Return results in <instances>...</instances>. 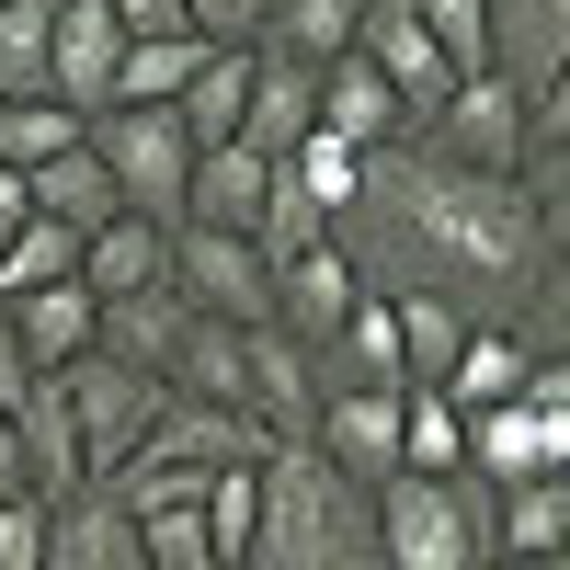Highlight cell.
Masks as SVG:
<instances>
[{"label": "cell", "mask_w": 570, "mask_h": 570, "mask_svg": "<svg viewBox=\"0 0 570 570\" xmlns=\"http://www.w3.org/2000/svg\"><path fill=\"white\" fill-rule=\"evenodd\" d=\"M331 240L354 252L365 285H445L456 308L513 320L525 285L548 274V217L525 206L513 171H468L434 137H389L365 149L354 206L331 217Z\"/></svg>", "instance_id": "obj_1"}, {"label": "cell", "mask_w": 570, "mask_h": 570, "mask_svg": "<svg viewBox=\"0 0 570 570\" xmlns=\"http://www.w3.org/2000/svg\"><path fill=\"white\" fill-rule=\"evenodd\" d=\"M240 570H376V491L320 445H263V525Z\"/></svg>", "instance_id": "obj_2"}, {"label": "cell", "mask_w": 570, "mask_h": 570, "mask_svg": "<svg viewBox=\"0 0 570 570\" xmlns=\"http://www.w3.org/2000/svg\"><path fill=\"white\" fill-rule=\"evenodd\" d=\"M376 559L389 570H491V480L480 468H389L376 480Z\"/></svg>", "instance_id": "obj_3"}, {"label": "cell", "mask_w": 570, "mask_h": 570, "mask_svg": "<svg viewBox=\"0 0 570 570\" xmlns=\"http://www.w3.org/2000/svg\"><path fill=\"white\" fill-rule=\"evenodd\" d=\"M69 376V422H80V468L91 480H115V468L149 445V422H160V400H171V376H149V365H126V354H104L91 343L80 365H58Z\"/></svg>", "instance_id": "obj_4"}, {"label": "cell", "mask_w": 570, "mask_h": 570, "mask_svg": "<svg viewBox=\"0 0 570 570\" xmlns=\"http://www.w3.org/2000/svg\"><path fill=\"white\" fill-rule=\"evenodd\" d=\"M91 149H104L115 195L137 217H183V183H195V137H183L171 104H104L91 115Z\"/></svg>", "instance_id": "obj_5"}, {"label": "cell", "mask_w": 570, "mask_h": 570, "mask_svg": "<svg viewBox=\"0 0 570 570\" xmlns=\"http://www.w3.org/2000/svg\"><path fill=\"white\" fill-rule=\"evenodd\" d=\"M171 285H183V308H206V320H274V252L252 240V228H195V217H171Z\"/></svg>", "instance_id": "obj_6"}, {"label": "cell", "mask_w": 570, "mask_h": 570, "mask_svg": "<svg viewBox=\"0 0 570 570\" xmlns=\"http://www.w3.org/2000/svg\"><path fill=\"white\" fill-rule=\"evenodd\" d=\"M411 137H434L445 160H468V171H513L525 160V80H502V69H468L434 115H422Z\"/></svg>", "instance_id": "obj_7"}, {"label": "cell", "mask_w": 570, "mask_h": 570, "mask_svg": "<svg viewBox=\"0 0 570 570\" xmlns=\"http://www.w3.org/2000/svg\"><path fill=\"white\" fill-rule=\"evenodd\" d=\"M35 570H149V537H137V513L104 480H80L69 502H46V559Z\"/></svg>", "instance_id": "obj_8"}, {"label": "cell", "mask_w": 570, "mask_h": 570, "mask_svg": "<svg viewBox=\"0 0 570 570\" xmlns=\"http://www.w3.org/2000/svg\"><path fill=\"white\" fill-rule=\"evenodd\" d=\"M354 46H365L376 69H389V91L411 104V126H422V115H434L445 91H456V58L434 46V23H422L411 0H365V23H354Z\"/></svg>", "instance_id": "obj_9"}, {"label": "cell", "mask_w": 570, "mask_h": 570, "mask_svg": "<svg viewBox=\"0 0 570 570\" xmlns=\"http://www.w3.org/2000/svg\"><path fill=\"white\" fill-rule=\"evenodd\" d=\"M240 343H252V422L274 445H308V422H320V354L285 320H252Z\"/></svg>", "instance_id": "obj_10"}, {"label": "cell", "mask_w": 570, "mask_h": 570, "mask_svg": "<svg viewBox=\"0 0 570 570\" xmlns=\"http://www.w3.org/2000/svg\"><path fill=\"white\" fill-rule=\"evenodd\" d=\"M115 69H126V23H115V0H58V46H46V91L80 115H104L115 104Z\"/></svg>", "instance_id": "obj_11"}, {"label": "cell", "mask_w": 570, "mask_h": 570, "mask_svg": "<svg viewBox=\"0 0 570 570\" xmlns=\"http://www.w3.org/2000/svg\"><path fill=\"white\" fill-rule=\"evenodd\" d=\"M308 445L343 468V480H389L400 468V389H320V422H308Z\"/></svg>", "instance_id": "obj_12"}, {"label": "cell", "mask_w": 570, "mask_h": 570, "mask_svg": "<svg viewBox=\"0 0 570 570\" xmlns=\"http://www.w3.org/2000/svg\"><path fill=\"white\" fill-rule=\"evenodd\" d=\"M354 297H365V274H354V252H343V240H308V252H285V263H274V320L297 331L308 354L343 331V308H354Z\"/></svg>", "instance_id": "obj_13"}, {"label": "cell", "mask_w": 570, "mask_h": 570, "mask_svg": "<svg viewBox=\"0 0 570 570\" xmlns=\"http://www.w3.org/2000/svg\"><path fill=\"white\" fill-rule=\"evenodd\" d=\"M320 126L343 137V149H389V137H411V104L389 91V69H376L365 46H343V58L320 69Z\"/></svg>", "instance_id": "obj_14"}, {"label": "cell", "mask_w": 570, "mask_h": 570, "mask_svg": "<svg viewBox=\"0 0 570 570\" xmlns=\"http://www.w3.org/2000/svg\"><path fill=\"white\" fill-rule=\"evenodd\" d=\"M320 389H411V365H400V308H389V285H365V297L343 308V331L320 343Z\"/></svg>", "instance_id": "obj_15"}, {"label": "cell", "mask_w": 570, "mask_h": 570, "mask_svg": "<svg viewBox=\"0 0 570 570\" xmlns=\"http://www.w3.org/2000/svg\"><path fill=\"white\" fill-rule=\"evenodd\" d=\"M468 468H480V480L570 468V422H548V411H525V400H491V411H468Z\"/></svg>", "instance_id": "obj_16"}, {"label": "cell", "mask_w": 570, "mask_h": 570, "mask_svg": "<svg viewBox=\"0 0 570 570\" xmlns=\"http://www.w3.org/2000/svg\"><path fill=\"white\" fill-rule=\"evenodd\" d=\"M80 285H91V297H137V285H171V217L115 206V217L80 240Z\"/></svg>", "instance_id": "obj_17"}, {"label": "cell", "mask_w": 570, "mask_h": 570, "mask_svg": "<svg viewBox=\"0 0 570 570\" xmlns=\"http://www.w3.org/2000/svg\"><path fill=\"white\" fill-rule=\"evenodd\" d=\"M0 308H12V331H23V354H35V365H80L91 343H104V297H91L80 274L23 285V297H0Z\"/></svg>", "instance_id": "obj_18"}, {"label": "cell", "mask_w": 570, "mask_h": 570, "mask_svg": "<svg viewBox=\"0 0 570 570\" xmlns=\"http://www.w3.org/2000/svg\"><path fill=\"white\" fill-rule=\"evenodd\" d=\"M263 195H274V160L240 149V137H217V149H195L183 217H195V228H263Z\"/></svg>", "instance_id": "obj_19"}, {"label": "cell", "mask_w": 570, "mask_h": 570, "mask_svg": "<svg viewBox=\"0 0 570 570\" xmlns=\"http://www.w3.org/2000/svg\"><path fill=\"white\" fill-rule=\"evenodd\" d=\"M12 422H23V468H35V491H46V502H69V491L91 480V468H80V422H69V376L46 365L35 389L12 400Z\"/></svg>", "instance_id": "obj_20"}, {"label": "cell", "mask_w": 570, "mask_h": 570, "mask_svg": "<svg viewBox=\"0 0 570 570\" xmlns=\"http://www.w3.org/2000/svg\"><path fill=\"white\" fill-rule=\"evenodd\" d=\"M570 548V480L537 468V480H491V559H548Z\"/></svg>", "instance_id": "obj_21"}, {"label": "cell", "mask_w": 570, "mask_h": 570, "mask_svg": "<svg viewBox=\"0 0 570 570\" xmlns=\"http://www.w3.org/2000/svg\"><path fill=\"white\" fill-rule=\"evenodd\" d=\"M308 126H320V69H297V58H274V46H263V69H252V115H240V149L285 160Z\"/></svg>", "instance_id": "obj_22"}, {"label": "cell", "mask_w": 570, "mask_h": 570, "mask_svg": "<svg viewBox=\"0 0 570 570\" xmlns=\"http://www.w3.org/2000/svg\"><path fill=\"white\" fill-rule=\"evenodd\" d=\"M389 308H400V365H411V389H445V365H456L468 331H480V308H456L445 285H389Z\"/></svg>", "instance_id": "obj_23"}, {"label": "cell", "mask_w": 570, "mask_h": 570, "mask_svg": "<svg viewBox=\"0 0 570 570\" xmlns=\"http://www.w3.org/2000/svg\"><path fill=\"white\" fill-rule=\"evenodd\" d=\"M183 331H195V308H183V285H137V297H104V354L149 365V376H171Z\"/></svg>", "instance_id": "obj_24"}, {"label": "cell", "mask_w": 570, "mask_h": 570, "mask_svg": "<svg viewBox=\"0 0 570 570\" xmlns=\"http://www.w3.org/2000/svg\"><path fill=\"white\" fill-rule=\"evenodd\" d=\"M252 69H263V46H206V69L183 80V137L195 149H217V137H240V115H252Z\"/></svg>", "instance_id": "obj_25"}, {"label": "cell", "mask_w": 570, "mask_h": 570, "mask_svg": "<svg viewBox=\"0 0 570 570\" xmlns=\"http://www.w3.org/2000/svg\"><path fill=\"white\" fill-rule=\"evenodd\" d=\"M570 58V0H491V69L502 80H548Z\"/></svg>", "instance_id": "obj_26"}, {"label": "cell", "mask_w": 570, "mask_h": 570, "mask_svg": "<svg viewBox=\"0 0 570 570\" xmlns=\"http://www.w3.org/2000/svg\"><path fill=\"white\" fill-rule=\"evenodd\" d=\"M525 365H537L525 331H513V320H480V331L456 343V365H445V400H456V411H491V400L525 389Z\"/></svg>", "instance_id": "obj_27"}, {"label": "cell", "mask_w": 570, "mask_h": 570, "mask_svg": "<svg viewBox=\"0 0 570 570\" xmlns=\"http://www.w3.org/2000/svg\"><path fill=\"white\" fill-rule=\"evenodd\" d=\"M23 183H35V217H69L80 240H91V228H104V217L126 206V195H115V171H104V149H91V137H80V149H58V160H35Z\"/></svg>", "instance_id": "obj_28"}, {"label": "cell", "mask_w": 570, "mask_h": 570, "mask_svg": "<svg viewBox=\"0 0 570 570\" xmlns=\"http://www.w3.org/2000/svg\"><path fill=\"white\" fill-rule=\"evenodd\" d=\"M354 23H365V0H274L263 46H274V58H297V69H331V58L354 46Z\"/></svg>", "instance_id": "obj_29"}, {"label": "cell", "mask_w": 570, "mask_h": 570, "mask_svg": "<svg viewBox=\"0 0 570 570\" xmlns=\"http://www.w3.org/2000/svg\"><path fill=\"white\" fill-rule=\"evenodd\" d=\"M206 69V35H126V69H115V104H183V80Z\"/></svg>", "instance_id": "obj_30"}, {"label": "cell", "mask_w": 570, "mask_h": 570, "mask_svg": "<svg viewBox=\"0 0 570 570\" xmlns=\"http://www.w3.org/2000/svg\"><path fill=\"white\" fill-rule=\"evenodd\" d=\"M80 137H91V115H80V104H58V91H12V104H0V160H12V171L80 149Z\"/></svg>", "instance_id": "obj_31"}, {"label": "cell", "mask_w": 570, "mask_h": 570, "mask_svg": "<svg viewBox=\"0 0 570 570\" xmlns=\"http://www.w3.org/2000/svg\"><path fill=\"white\" fill-rule=\"evenodd\" d=\"M400 468H468V411L445 389H400Z\"/></svg>", "instance_id": "obj_32"}, {"label": "cell", "mask_w": 570, "mask_h": 570, "mask_svg": "<svg viewBox=\"0 0 570 570\" xmlns=\"http://www.w3.org/2000/svg\"><path fill=\"white\" fill-rule=\"evenodd\" d=\"M252 525H263V456H228L217 480H206V537H217L228 570L252 559Z\"/></svg>", "instance_id": "obj_33"}, {"label": "cell", "mask_w": 570, "mask_h": 570, "mask_svg": "<svg viewBox=\"0 0 570 570\" xmlns=\"http://www.w3.org/2000/svg\"><path fill=\"white\" fill-rule=\"evenodd\" d=\"M58 274H80V228H69V217H23L12 240H0V297L58 285Z\"/></svg>", "instance_id": "obj_34"}, {"label": "cell", "mask_w": 570, "mask_h": 570, "mask_svg": "<svg viewBox=\"0 0 570 570\" xmlns=\"http://www.w3.org/2000/svg\"><path fill=\"white\" fill-rule=\"evenodd\" d=\"M46 46H58V0H0V104L46 91Z\"/></svg>", "instance_id": "obj_35"}, {"label": "cell", "mask_w": 570, "mask_h": 570, "mask_svg": "<svg viewBox=\"0 0 570 570\" xmlns=\"http://www.w3.org/2000/svg\"><path fill=\"white\" fill-rule=\"evenodd\" d=\"M137 537H149V570H228L217 537H206V491H195V502H149V513H137Z\"/></svg>", "instance_id": "obj_36"}, {"label": "cell", "mask_w": 570, "mask_h": 570, "mask_svg": "<svg viewBox=\"0 0 570 570\" xmlns=\"http://www.w3.org/2000/svg\"><path fill=\"white\" fill-rule=\"evenodd\" d=\"M285 171H297L308 195H320L331 217H343V206H354V183H365V149H343V137H331V126H308L297 149H285Z\"/></svg>", "instance_id": "obj_37"}, {"label": "cell", "mask_w": 570, "mask_h": 570, "mask_svg": "<svg viewBox=\"0 0 570 570\" xmlns=\"http://www.w3.org/2000/svg\"><path fill=\"white\" fill-rule=\"evenodd\" d=\"M422 23H434V46L456 58V80L468 69H491V0H411Z\"/></svg>", "instance_id": "obj_38"}, {"label": "cell", "mask_w": 570, "mask_h": 570, "mask_svg": "<svg viewBox=\"0 0 570 570\" xmlns=\"http://www.w3.org/2000/svg\"><path fill=\"white\" fill-rule=\"evenodd\" d=\"M513 331H525L537 354H570V263H548V274L525 285V308H513Z\"/></svg>", "instance_id": "obj_39"}, {"label": "cell", "mask_w": 570, "mask_h": 570, "mask_svg": "<svg viewBox=\"0 0 570 570\" xmlns=\"http://www.w3.org/2000/svg\"><path fill=\"white\" fill-rule=\"evenodd\" d=\"M513 183H525V206H537V217H570V126H559V137H525Z\"/></svg>", "instance_id": "obj_40"}, {"label": "cell", "mask_w": 570, "mask_h": 570, "mask_svg": "<svg viewBox=\"0 0 570 570\" xmlns=\"http://www.w3.org/2000/svg\"><path fill=\"white\" fill-rule=\"evenodd\" d=\"M46 559V491H0V570Z\"/></svg>", "instance_id": "obj_41"}, {"label": "cell", "mask_w": 570, "mask_h": 570, "mask_svg": "<svg viewBox=\"0 0 570 570\" xmlns=\"http://www.w3.org/2000/svg\"><path fill=\"white\" fill-rule=\"evenodd\" d=\"M183 12H195V35H206V46H263L274 0H183Z\"/></svg>", "instance_id": "obj_42"}, {"label": "cell", "mask_w": 570, "mask_h": 570, "mask_svg": "<svg viewBox=\"0 0 570 570\" xmlns=\"http://www.w3.org/2000/svg\"><path fill=\"white\" fill-rule=\"evenodd\" d=\"M35 376H46V365L23 354V331H12V308H0V411H12V400L35 389Z\"/></svg>", "instance_id": "obj_43"}, {"label": "cell", "mask_w": 570, "mask_h": 570, "mask_svg": "<svg viewBox=\"0 0 570 570\" xmlns=\"http://www.w3.org/2000/svg\"><path fill=\"white\" fill-rule=\"evenodd\" d=\"M115 23H126V35H183L195 12H183V0H115Z\"/></svg>", "instance_id": "obj_44"}, {"label": "cell", "mask_w": 570, "mask_h": 570, "mask_svg": "<svg viewBox=\"0 0 570 570\" xmlns=\"http://www.w3.org/2000/svg\"><path fill=\"white\" fill-rule=\"evenodd\" d=\"M0 491H35V468H23V422L0 411Z\"/></svg>", "instance_id": "obj_45"}, {"label": "cell", "mask_w": 570, "mask_h": 570, "mask_svg": "<svg viewBox=\"0 0 570 570\" xmlns=\"http://www.w3.org/2000/svg\"><path fill=\"white\" fill-rule=\"evenodd\" d=\"M23 217H35V183H23L12 160H0V240H12V228H23Z\"/></svg>", "instance_id": "obj_46"}, {"label": "cell", "mask_w": 570, "mask_h": 570, "mask_svg": "<svg viewBox=\"0 0 570 570\" xmlns=\"http://www.w3.org/2000/svg\"><path fill=\"white\" fill-rule=\"evenodd\" d=\"M548 263H570V217H548Z\"/></svg>", "instance_id": "obj_47"}, {"label": "cell", "mask_w": 570, "mask_h": 570, "mask_svg": "<svg viewBox=\"0 0 570 570\" xmlns=\"http://www.w3.org/2000/svg\"><path fill=\"white\" fill-rule=\"evenodd\" d=\"M491 570H570V559H559V548H548V559H491Z\"/></svg>", "instance_id": "obj_48"}, {"label": "cell", "mask_w": 570, "mask_h": 570, "mask_svg": "<svg viewBox=\"0 0 570 570\" xmlns=\"http://www.w3.org/2000/svg\"><path fill=\"white\" fill-rule=\"evenodd\" d=\"M559 480H570V468H559Z\"/></svg>", "instance_id": "obj_49"}, {"label": "cell", "mask_w": 570, "mask_h": 570, "mask_svg": "<svg viewBox=\"0 0 570 570\" xmlns=\"http://www.w3.org/2000/svg\"><path fill=\"white\" fill-rule=\"evenodd\" d=\"M376 570H389V559H376Z\"/></svg>", "instance_id": "obj_50"}, {"label": "cell", "mask_w": 570, "mask_h": 570, "mask_svg": "<svg viewBox=\"0 0 570 570\" xmlns=\"http://www.w3.org/2000/svg\"><path fill=\"white\" fill-rule=\"evenodd\" d=\"M559 559H570V548H559Z\"/></svg>", "instance_id": "obj_51"}]
</instances>
